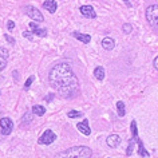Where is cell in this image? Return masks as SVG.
Returning a JSON list of instances; mask_svg holds the SVG:
<instances>
[{
    "label": "cell",
    "mask_w": 158,
    "mask_h": 158,
    "mask_svg": "<svg viewBox=\"0 0 158 158\" xmlns=\"http://www.w3.org/2000/svg\"><path fill=\"white\" fill-rule=\"evenodd\" d=\"M48 82L51 87L58 93V95L64 99H71L79 93V81L67 63H58L51 69Z\"/></svg>",
    "instance_id": "1"
},
{
    "label": "cell",
    "mask_w": 158,
    "mask_h": 158,
    "mask_svg": "<svg viewBox=\"0 0 158 158\" xmlns=\"http://www.w3.org/2000/svg\"><path fill=\"white\" fill-rule=\"evenodd\" d=\"M93 152L87 146H73V148L58 153L55 158H91Z\"/></svg>",
    "instance_id": "2"
},
{
    "label": "cell",
    "mask_w": 158,
    "mask_h": 158,
    "mask_svg": "<svg viewBox=\"0 0 158 158\" xmlns=\"http://www.w3.org/2000/svg\"><path fill=\"white\" fill-rule=\"evenodd\" d=\"M146 19L152 24V27L158 30V6L153 4L146 8Z\"/></svg>",
    "instance_id": "3"
},
{
    "label": "cell",
    "mask_w": 158,
    "mask_h": 158,
    "mask_svg": "<svg viewBox=\"0 0 158 158\" xmlns=\"http://www.w3.org/2000/svg\"><path fill=\"white\" fill-rule=\"evenodd\" d=\"M24 11H26L27 16H28L30 19H32L34 22L42 23L43 20H44V18H43V15L40 14V11H39L38 8H35V7H32V6H26Z\"/></svg>",
    "instance_id": "4"
},
{
    "label": "cell",
    "mask_w": 158,
    "mask_h": 158,
    "mask_svg": "<svg viewBox=\"0 0 158 158\" xmlns=\"http://www.w3.org/2000/svg\"><path fill=\"white\" fill-rule=\"evenodd\" d=\"M55 139H56V134H55L52 130H46V131H43V134L39 137L38 143L39 145H51Z\"/></svg>",
    "instance_id": "5"
},
{
    "label": "cell",
    "mask_w": 158,
    "mask_h": 158,
    "mask_svg": "<svg viewBox=\"0 0 158 158\" xmlns=\"http://www.w3.org/2000/svg\"><path fill=\"white\" fill-rule=\"evenodd\" d=\"M0 127H2V134L3 135H10L14 129V121L8 117H4L0 119Z\"/></svg>",
    "instance_id": "6"
},
{
    "label": "cell",
    "mask_w": 158,
    "mask_h": 158,
    "mask_svg": "<svg viewBox=\"0 0 158 158\" xmlns=\"http://www.w3.org/2000/svg\"><path fill=\"white\" fill-rule=\"evenodd\" d=\"M81 14L83 15L85 18H87V19H94L97 16L95 11H94V8L91 6H82L81 7Z\"/></svg>",
    "instance_id": "7"
},
{
    "label": "cell",
    "mask_w": 158,
    "mask_h": 158,
    "mask_svg": "<svg viewBox=\"0 0 158 158\" xmlns=\"http://www.w3.org/2000/svg\"><path fill=\"white\" fill-rule=\"evenodd\" d=\"M106 143H107L109 148H118L121 143V137L117 135V134H111V135L107 137V139H106Z\"/></svg>",
    "instance_id": "8"
},
{
    "label": "cell",
    "mask_w": 158,
    "mask_h": 158,
    "mask_svg": "<svg viewBox=\"0 0 158 158\" xmlns=\"http://www.w3.org/2000/svg\"><path fill=\"white\" fill-rule=\"evenodd\" d=\"M30 28H31V31H32L34 35H38V36H40V38L47 36V30L40 28L36 23H30Z\"/></svg>",
    "instance_id": "9"
},
{
    "label": "cell",
    "mask_w": 158,
    "mask_h": 158,
    "mask_svg": "<svg viewBox=\"0 0 158 158\" xmlns=\"http://www.w3.org/2000/svg\"><path fill=\"white\" fill-rule=\"evenodd\" d=\"M77 129L82 134H85V135H90V134H91V129H90V126H89V121L87 119L79 122V123L77 125Z\"/></svg>",
    "instance_id": "10"
},
{
    "label": "cell",
    "mask_w": 158,
    "mask_h": 158,
    "mask_svg": "<svg viewBox=\"0 0 158 158\" xmlns=\"http://www.w3.org/2000/svg\"><path fill=\"white\" fill-rule=\"evenodd\" d=\"M7 59H8V51L6 48H3V47H0V73L6 69Z\"/></svg>",
    "instance_id": "11"
},
{
    "label": "cell",
    "mask_w": 158,
    "mask_h": 158,
    "mask_svg": "<svg viewBox=\"0 0 158 158\" xmlns=\"http://www.w3.org/2000/svg\"><path fill=\"white\" fill-rule=\"evenodd\" d=\"M43 8L47 10L50 14H55L56 12V8H58V3L55 0H46L43 3Z\"/></svg>",
    "instance_id": "12"
},
{
    "label": "cell",
    "mask_w": 158,
    "mask_h": 158,
    "mask_svg": "<svg viewBox=\"0 0 158 158\" xmlns=\"http://www.w3.org/2000/svg\"><path fill=\"white\" fill-rule=\"evenodd\" d=\"M73 36L75 39H78L79 42H82V43H85V44H87V43H90V40H91V36L87 34H81V32H73Z\"/></svg>",
    "instance_id": "13"
},
{
    "label": "cell",
    "mask_w": 158,
    "mask_h": 158,
    "mask_svg": "<svg viewBox=\"0 0 158 158\" xmlns=\"http://www.w3.org/2000/svg\"><path fill=\"white\" fill-rule=\"evenodd\" d=\"M102 47L107 51H111L114 47H115V42H114V39H111V38H103V40H102Z\"/></svg>",
    "instance_id": "14"
},
{
    "label": "cell",
    "mask_w": 158,
    "mask_h": 158,
    "mask_svg": "<svg viewBox=\"0 0 158 158\" xmlns=\"http://www.w3.org/2000/svg\"><path fill=\"white\" fill-rule=\"evenodd\" d=\"M135 142H137V145H138V153H139V156L142 158H149V152L143 148V142H142L139 138L135 139Z\"/></svg>",
    "instance_id": "15"
},
{
    "label": "cell",
    "mask_w": 158,
    "mask_h": 158,
    "mask_svg": "<svg viewBox=\"0 0 158 158\" xmlns=\"http://www.w3.org/2000/svg\"><path fill=\"white\" fill-rule=\"evenodd\" d=\"M105 69L102 66H98L95 67V70H94V77H95L98 81H103L105 79Z\"/></svg>",
    "instance_id": "16"
},
{
    "label": "cell",
    "mask_w": 158,
    "mask_h": 158,
    "mask_svg": "<svg viewBox=\"0 0 158 158\" xmlns=\"http://www.w3.org/2000/svg\"><path fill=\"white\" fill-rule=\"evenodd\" d=\"M32 113L38 117H43L46 114V107H43V106H40V105H34L32 106Z\"/></svg>",
    "instance_id": "17"
},
{
    "label": "cell",
    "mask_w": 158,
    "mask_h": 158,
    "mask_svg": "<svg viewBox=\"0 0 158 158\" xmlns=\"http://www.w3.org/2000/svg\"><path fill=\"white\" fill-rule=\"evenodd\" d=\"M117 111H118V115H119V117H125L126 110H125V103L122 101L117 102Z\"/></svg>",
    "instance_id": "18"
},
{
    "label": "cell",
    "mask_w": 158,
    "mask_h": 158,
    "mask_svg": "<svg viewBox=\"0 0 158 158\" xmlns=\"http://www.w3.org/2000/svg\"><path fill=\"white\" fill-rule=\"evenodd\" d=\"M130 127H131V135L134 139H138V129H137V122L135 121H131V125H130Z\"/></svg>",
    "instance_id": "19"
},
{
    "label": "cell",
    "mask_w": 158,
    "mask_h": 158,
    "mask_svg": "<svg viewBox=\"0 0 158 158\" xmlns=\"http://www.w3.org/2000/svg\"><path fill=\"white\" fill-rule=\"evenodd\" d=\"M31 121H32V114L28 111V113H26V115H24V117H23V119H22V126L31 123Z\"/></svg>",
    "instance_id": "20"
},
{
    "label": "cell",
    "mask_w": 158,
    "mask_h": 158,
    "mask_svg": "<svg viewBox=\"0 0 158 158\" xmlns=\"http://www.w3.org/2000/svg\"><path fill=\"white\" fill-rule=\"evenodd\" d=\"M134 138H131V139L129 141V146H127V149H126V156H131L133 154V149H134Z\"/></svg>",
    "instance_id": "21"
},
{
    "label": "cell",
    "mask_w": 158,
    "mask_h": 158,
    "mask_svg": "<svg viewBox=\"0 0 158 158\" xmlns=\"http://www.w3.org/2000/svg\"><path fill=\"white\" fill-rule=\"evenodd\" d=\"M69 118H79V117H82L83 115V113H81V111H77V110H71V111H69Z\"/></svg>",
    "instance_id": "22"
},
{
    "label": "cell",
    "mask_w": 158,
    "mask_h": 158,
    "mask_svg": "<svg viewBox=\"0 0 158 158\" xmlns=\"http://www.w3.org/2000/svg\"><path fill=\"white\" fill-rule=\"evenodd\" d=\"M34 81H35V77H34V75H31V77L26 81V83H24V90H28V89H30V86L34 83Z\"/></svg>",
    "instance_id": "23"
},
{
    "label": "cell",
    "mask_w": 158,
    "mask_h": 158,
    "mask_svg": "<svg viewBox=\"0 0 158 158\" xmlns=\"http://www.w3.org/2000/svg\"><path fill=\"white\" fill-rule=\"evenodd\" d=\"M122 31H123L125 34H130V32L133 31L131 24H129V23H126V24H123V26H122Z\"/></svg>",
    "instance_id": "24"
},
{
    "label": "cell",
    "mask_w": 158,
    "mask_h": 158,
    "mask_svg": "<svg viewBox=\"0 0 158 158\" xmlns=\"http://www.w3.org/2000/svg\"><path fill=\"white\" fill-rule=\"evenodd\" d=\"M22 35H23V36H24V38L30 39V40H34V38H32V34H31V32H28V31H24V32H23Z\"/></svg>",
    "instance_id": "25"
},
{
    "label": "cell",
    "mask_w": 158,
    "mask_h": 158,
    "mask_svg": "<svg viewBox=\"0 0 158 158\" xmlns=\"http://www.w3.org/2000/svg\"><path fill=\"white\" fill-rule=\"evenodd\" d=\"M7 28H8L10 31H12L15 28V23L12 20H8V22H7Z\"/></svg>",
    "instance_id": "26"
},
{
    "label": "cell",
    "mask_w": 158,
    "mask_h": 158,
    "mask_svg": "<svg viewBox=\"0 0 158 158\" xmlns=\"http://www.w3.org/2000/svg\"><path fill=\"white\" fill-rule=\"evenodd\" d=\"M54 98H55V94L51 93V94H48V95H46V97H44V101H46V102H51V101L54 99Z\"/></svg>",
    "instance_id": "27"
},
{
    "label": "cell",
    "mask_w": 158,
    "mask_h": 158,
    "mask_svg": "<svg viewBox=\"0 0 158 158\" xmlns=\"http://www.w3.org/2000/svg\"><path fill=\"white\" fill-rule=\"evenodd\" d=\"M4 39H6V40L8 42V43H11V44H15V39L11 38L10 35H4Z\"/></svg>",
    "instance_id": "28"
},
{
    "label": "cell",
    "mask_w": 158,
    "mask_h": 158,
    "mask_svg": "<svg viewBox=\"0 0 158 158\" xmlns=\"http://www.w3.org/2000/svg\"><path fill=\"white\" fill-rule=\"evenodd\" d=\"M153 64H154V69H156V70H158V56H157L156 59H154Z\"/></svg>",
    "instance_id": "29"
},
{
    "label": "cell",
    "mask_w": 158,
    "mask_h": 158,
    "mask_svg": "<svg viewBox=\"0 0 158 158\" xmlns=\"http://www.w3.org/2000/svg\"><path fill=\"white\" fill-rule=\"evenodd\" d=\"M18 75H19V74H18V71H14V78H15V79H16V81H18V79H19V78H18Z\"/></svg>",
    "instance_id": "30"
},
{
    "label": "cell",
    "mask_w": 158,
    "mask_h": 158,
    "mask_svg": "<svg viewBox=\"0 0 158 158\" xmlns=\"http://www.w3.org/2000/svg\"><path fill=\"white\" fill-rule=\"evenodd\" d=\"M123 2H125V3H126V4H127L129 7H130V6H131V4H130V2H129V0H123Z\"/></svg>",
    "instance_id": "31"
}]
</instances>
